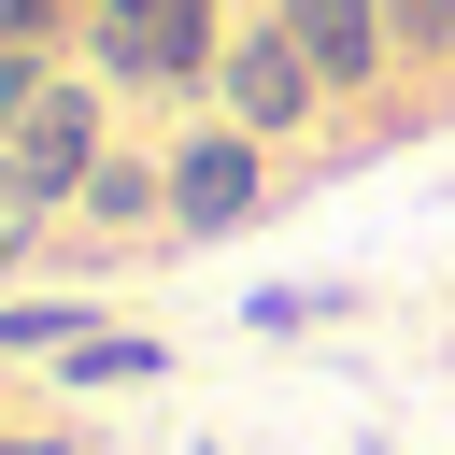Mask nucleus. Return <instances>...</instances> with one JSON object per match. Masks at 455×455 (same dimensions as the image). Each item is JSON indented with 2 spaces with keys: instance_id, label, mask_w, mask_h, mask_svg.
Segmentation results:
<instances>
[{
  "instance_id": "1",
  "label": "nucleus",
  "mask_w": 455,
  "mask_h": 455,
  "mask_svg": "<svg viewBox=\"0 0 455 455\" xmlns=\"http://www.w3.org/2000/svg\"><path fill=\"white\" fill-rule=\"evenodd\" d=\"M100 156H114V85L100 71H43L14 114H0V171L57 213V199H85L100 185Z\"/></svg>"
},
{
  "instance_id": "2",
  "label": "nucleus",
  "mask_w": 455,
  "mask_h": 455,
  "mask_svg": "<svg viewBox=\"0 0 455 455\" xmlns=\"http://www.w3.org/2000/svg\"><path fill=\"white\" fill-rule=\"evenodd\" d=\"M85 57H100V85H142V100L213 85V57H228V0H100V14H85Z\"/></svg>"
},
{
  "instance_id": "3",
  "label": "nucleus",
  "mask_w": 455,
  "mask_h": 455,
  "mask_svg": "<svg viewBox=\"0 0 455 455\" xmlns=\"http://www.w3.org/2000/svg\"><path fill=\"white\" fill-rule=\"evenodd\" d=\"M270 213V142L256 128H199L185 156H171V228L185 242H228V228H256Z\"/></svg>"
},
{
  "instance_id": "4",
  "label": "nucleus",
  "mask_w": 455,
  "mask_h": 455,
  "mask_svg": "<svg viewBox=\"0 0 455 455\" xmlns=\"http://www.w3.org/2000/svg\"><path fill=\"white\" fill-rule=\"evenodd\" d=\"M213 100H228V128H256V142H284V128H313V57L256 14V28H228V57H213Z\"/></svg>"
},
{
  "instance_id": "5",
  "label": "nucleus",
  "mask_w": 455,
  "mask_h": 455,
  "mask_svg": "<svg viewBox=\"0 0 455 455\" xmlns=\"http://www.w3.org/2000/svg\"><path fill=\"white\" fill-rule=\"evenodd\" d=\"M270 28L313 57V85H327V100H370V85L398 71V43H384V0H270Z\"/></svg>"
},
{
  "instance_id": "6",
  "label": "nucleus",
  "mask_w": 455,
  "mask_h": 455,
  "mask_svg": "<svg viewBox=\"0 0 455 455\" xmlns=\"http://www.w3.org/2000/svg\"><path fill=\"white\" fill-rule=\"evenodd\" d=\"M85 213H100V228H171V171H142V156H100Z\"/></svg>"
},
{
  "instance_id": "7",
  "label": "nucleus",
  "mask_w": 455,
  "mask_h": 455,
  "mask_svg": "<svg viewBox=\"0 0 455 455\" xmlns=\"http://www.w3.org/2000/svg\"><path fill=\"white\" fill-rule=\"evenodd\" d=\"M57 370H71V384H156V370H171V355H156V341H142V327H85V341H71V355H57Z\"/></svg>"
},
{
  "instance_id": "8",
  "label": "nucleus",
  "mask_w": 455,
  "mask_h": 455,
  "mask_svg": "<svg viewBox=\"0 0 455 455\" xmlns=\"http://www.w3.org/2000/svg\"><path fill=\"white\" fill-rule=\"evenodd\" d=\"M85 327H100L85 299H0V355H71Z\"/></svg>"
},
{
  "instance_id": "9",
  "label": "nucleus",
  "mask_w": 455,
  "mask_h": 455,
  "mask_svg": "<svg viewBox=\"0 0 455 455\" xmlns=\"http://www.w3.org/2000/svg\"><path fill=\"white\" fill-rule=\"evenodd\" d=\"M384 43L398 57H455V0H384Z\"/></svg>"
},
{
  "instance_id": "10",
  "label": "nucleus",
  "mask_w": 455,
  "mask_h": 455,
  "mask_svg": "<svg viewBox=\"0 0 455 455\" xmlns=\"http://www.w3.org/2000/svg\"><path fill=\"white\" fill-rule=\"evenodd\" d=\"M327 313H355V299H341V284H270V299H256V327H327Z\"/></svg>"
},
{
  "instance_id": "11",
  "label": "nucleus",
  "mask_w": 455,
  "mask_h": 455,
  "mask_svg": "<svg viewBox=\"0 0 455 455\" xmlns=\"http://www.w3.org/2000/svg\"><path fill=\"white\" fill-rule=\"evenodd\" d=\"M28 242H43V199H28V185H14V171H0V270H14V256H28Z\"/></svg>"
},
{
  "instance_id": "12",
  "label": "nucleus",
  "mask_w": 455,
  "mask_h": 455,
  "mask_svg": "<svg viewBox=\"0 0 455 455\" xmlns=\"http://www.w3.org/2000/svg\"><path fill=\"white\" fill-rule=\"evenodd\" d=\"M57 43V0H0V57H43Z\"/></svg>"
},
{
  "instance_id": "13",
  "label": "nucleus",
  "mask_w": 455,
  "mask_h": 455,
  "mask_svg": "<svg viewBox=\"0 0 455 455\" xmlns=\"http://www.w3.org/2000/svg\"><path fill=\"white\" fill-rule=\"evenodd\" d=\"M0 455H71V441H14V427H0Z\"/></svg>"
}]
</instances>
